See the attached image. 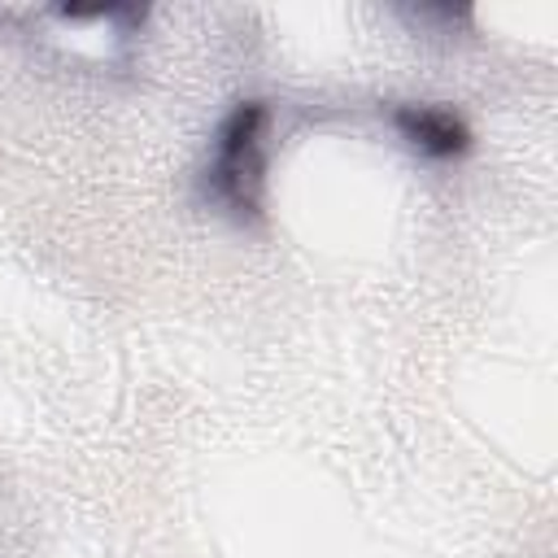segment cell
I'll list each match as a JSON object with an SVG mask.
<instances>
[{"label": "cell", "instance_id": "7a4b0ae2", "mask_svg": "<svg viewBox=\"0 0 558 558\" xmlns=\"http://www.w3.org/2000/svg\"><path fill=\"white\" fill-rule=\"evenodd\" d=\"M392 126L410 148H418L432 161H453L471 148V131L453 109L440 105H401L392 109Z\"/></svg>", "mask_w": 558, "mask_h": 558}, {"label": "cell", "instance_id": "6da1fadb", "mask_svg": "<svg viewBox=\"0 0 558 558\" xmlns=\"http://www.w3.org/2000/svg\"><path fill=\"white\" fill-rule=\"evenodd\" d=\"M201 183H205V196L240 222L262 209V183H266V105L262 100H244L218 122Z\"/></svg>", "mask_w": 558, "mask_h": 558}]
</instances>
